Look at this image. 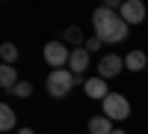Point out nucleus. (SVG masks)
I'll return each mask as SVG.
<instances>
[{"mask_svg": "<svg viewBox=\"0 0 148 134\" xmlns=\"http://www.w3.org/2000/svg\"><path fill=\"white\" fill-rule=\"evenodd\" d=\"M125 69H127V72H142V69H148V57L133 48V51L125 57Z\"/></svg>", "mask_w": 148, "mask_h": 134, "instance_id": "10", "label": "nucleus"}, {"mask_svg": "<svg viewBox=\"0 0 148 134\" xmlns=\"http://www.w3.org/2000/svg\"><path fill=\"white\" fill-rule=\"evenodd\" d=\"M113 119H107L104 113L98 116H89V134H113Z\"/></svg>", "mask_w": 148, "mask_h": 134, "instance_id": "9", "label": "nucleus"}, {"mask_svg": "<svg viewBox=\"0 0 148 134\" xmlns=\"http://www.w3.org/2000/svg\"><path fill=\"white\" fill-rule=\"evenodd\" d=\"M121 72H125V57H119V54H107V57L98 60V78L110 81V78L121 75Z\"/></svg>", "mask_w": 148, "mask_h": 134, "instance_id": "5", "label": "nucleus"}, {"mask_svg": "<svg viewBox=\"0 0 148 134\" xmlns=\"http://www.w3.org/2000/svg\"><path fill=\"white\" fill-rule=\"evenodd\" d=\"M42 54H45V63L51 69H65L71 60V51L65 48V42H47Z\"/></svg>", "mask_w": 148, "mask_h": 134, "instance_id": "4", "label": "nucleus"}, {"mask_svg": "<svg viewBox=\"0 0 148 134\" xmlns=\"http://www.w3.org/2000/svg\"><path fill=\"white\" fill-rule=\"evenodd\" d=\"M15 125H18V119H15V110H12L9 104H0V131H3V134H9Z\"/></svg>", "mask_w": 148, "mask_h": 134, "instance_id": "12", "label": "nucleus"}, {"mask_svg": "<svg viewBox=\"0 0 148 134\" xmlns=\"http://www.w3.org/2000/svg\"><path fill=\"white\" fill-rule=\"evenodd\" d=\"M18 72H15V66H0V87H3V90H15L18 87Z\"/></svg>", "mask_w": 148, "mask_h": 134, "instance_id": "11", "label": "nucleus"}, {"mask_svg": "<svg viewBox=\"0 0 148 134\" xmlns=\"http://www.w3.org/2000/svg\"><path fill=\"white\" fill-rule=\"evenodd\" d=\"M101 45H104V42H101V39H98V36H92V39H89V42H86V51H89V54H92V51H98V48H101Z\"/></svg>", "mask_w": 148, "mask_h": 134, "instance_id": "16", "label": "nucleus"}, {"mask_svg": "<svg viewBox=\"0 0 148 134\" xmlns=\"http://www.w3.org/2000/svg\"><path fill=\"white\" fill-rule=\"evenodd\" d=\"M83 92L89 95V99H95V101H104L107 95H110V90H107V81H104V78H98V75L83 81Z\"/></svg>", "mask_w": 148, "mask_h": 134, "instance_id": "7", "label": "nucleus"}, {"mask_svg": "<svg viewBox=\"0 0 148 134\" xmlns=\"http://www.w3.org/2000/svg\"><path fill=\"white\" fill-rule=\"evenodd\" d=\"M145 72H148V69H145Z\"/></svg>", "mask_w": 148, "mask_h": 134, "instance_id": "19", "label": "nucleus"}, {"mask_svg": "<svg viewBox=\"0 0 148 134\" xmlns=\"http://www.w3.org/2000/svg\"><path fill=\"white\" fill-rule=\"evenodd\" d=\"M12 92H15L18 99H30V95H33V83H30V81H21V83H18V87L12 90Z\"/></svg>", "mask_w": 148, "mask_h": 134, "instance_id": "15", "label": "nucleus"}, {"mask_svg": "<svg viewBox=\"0 0 148 134\" xmlns=\"http://www.w3.org/2000/svg\"><path fill=\"white\" fill-rule=\"evenodd\" d=\"M113 134H127V131H121V128H116V131H113Z\"/></svg>", "mask_w": 148, "mask_h": 134, "instance_id": "18", "label": "nucleus"}, {"mask_svg": "<svg viewBox=\"0 0 148 134\" xmlns=\"http://www.w3.org/2000/svg\"><path fill=\"white\" fill-rule=\"evenodd\" d=\"M86 69H89V51H86V48H74L71 60H68V72H74L77 81H80V75H83Z\"/></svg>", "mask_w": 148, "mask_h": 134, "instance_id": "8", "label": "nucleus"}, {"mask_svg": "<svg viewBox=\"0 0 148 134\" xmlns=\"http://www.w3.org/2000/svg\"><path fill=\"white\" fill-rule=\"evenodd\" d=\"M119 15L125 18V24L130 27V24H142L145 21V3L142 0H125L119 9Z\"/></svg>", "mask_w": 148, "mask_h": 134, "instance_id": "6", "label": "nucleus"}, {"mask_svg": "<svg viewBox=\"0 0 148 134\" xmlns=\"http://www.w3.org/2000/svg\"><path fill=\"white\" fill-rule=\"evenodd\" d=\"M92 27H95V36L104 45H116L121 39H127V30H130L125 24V18L119 12H113V9H107V6L92 12Z\"/></svg>", "mask_w": 148, "mask_h": 134, "instance_id": "1", "label": "nucleus"}, {"mask_svg": "<svg viewBox=\"0 0 148 134\" xmlns=\"http://www.w3.org/2000/svg\"><path fill=\"white\" fill-rule=\"evenodd\" d=\"M74 83H77V75L68 69H53V72H47V78H45V90L51 99H65V95L74 90Z\"/></svg>", "mask_w": 148, "mask_h": 134, "instance_id": "2", "label": "nucleus"}, {"mask_svg": "<svg viewBox=\"0 0 148 134\" xmlns=\"http://www.w3.org/2000/svg\"><path fill=\"white\" fill-rule=\"evenodd\" d=\"M0 60H3L6 66H15L18 63V48L12 42H3V45H0Z\"/></svg>", "mask_w": 148, "mask_h": 134, "instance_id": "13", "label": "nucleus"}, {"mask_svg": "<svg viewBox=\"0 0 148 134\" xmlns=\"http://www.w3.org/2000/svg\"><path fill=\"white\" fill-rule=\"evenodd\" d=\"M65 42H68V45H77V48H86V45H83V30H80V27H68V30H65Z\"/></svg>", "mask_w": 148, "mask_h": 134, "instance_id": "14", "label": "nucleus"}, {"mask_svg": "<svg viewBox=\"0 0 148 134\" xmlns=\"http://www.w3.org/2000/svg\"><path fill=\"white\" fill-rule=\"evenodd\" d=\"M18 134H36L33 128H18Z\"/></svg>", "mask_w": 148, "mask_h": 134, "instance_id": "17", "label": "nucleus"}, {"mask_svg": "<svg viewBox=\"0 0 148 134\" xmlns=\"http://www.w3.org/2000/svg\"><path fill=\"white\" fill-rule=\"evenodd\" d=\"M101 107H104V116L113 119V122H125V119L130 116V101L121 92H110L107 99L101 101Z\"/></svg>", "mask_w": 148, "mask_h": 134, "instance_id": "3", "label": "nucleus"}]
</instances>
